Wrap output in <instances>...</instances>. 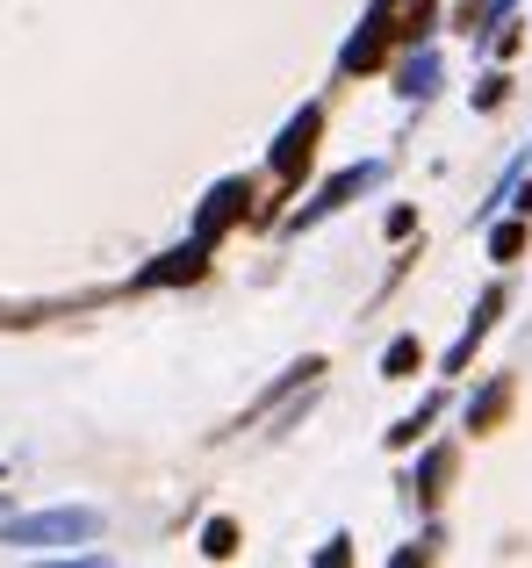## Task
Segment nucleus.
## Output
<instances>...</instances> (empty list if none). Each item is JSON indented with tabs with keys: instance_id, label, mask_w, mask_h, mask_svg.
<instances>
[{
	"instance_id": "f257e3e1",
	"label": "nucleus",
	"mask_w": 532,
	"mask_h": 568,
	"mask_svg": "<svg viewBox=\"0 0 532 568\" xmlns=\"http://www.w3.org/2000/svg\"><path fill=\"white\" fill-rule=\"evenodd\" d=\"M94 532H101L94 504H58V511H37V518H8L0 540L8 547H65V540H94Z\"/></svg>"
},
{
	"instance_id": "f03ea898",
	"label": "nucleus",
	"mask_w": 532,
	"mask_h": 568,
	"mask_svg": "<svg viewBox=\"0 0 532 568\" xmlns=\"http://www.w3.org/2000/svg\"><path fill=\"white\" fill-rule=\"evenodd\" d=\"M381 173H389V166H381V159H360V166H346V173H338V181H324V194H317V202H303V209H295V216H288V231H309V223L338 216V209H346L352 194L381 187Z\"/></svg>"
},
{
	"instance_id": "7ed1b4c3",
	"label": "nucleus",
	"mask_w": 532,
	"mask_h": 568,
	"mask_svg": "<svg viewBox=\"0 0 532 568\" xmlns=\"http://www.w3.org/2000/svg\"><path fill=\"white\" fill-rule=\"evenodd\" d=\"M245 202H253V187H245V181H216L209 202H202V216H195V237H202V245H216V237L245 216Z\"/></svg>"
},
{
	"instance_id": "20e7f679",
	"label": "nucleus",
	"mask_w": 532,
	"mask_h": 568,
	"mask_svg": "<svg viewBox=\"0 0 532 568\" xmlns=\"http://www.w3.org/2000/svg\"><path fill=\"white\" fill-rule=\"evenodd\" d=\"M317 130H324V109H303L288 130H280V144H274V173H280V181H295V173L309 166V152H317Z\"/></svg>"
},
{
	"instance_id": "39448f33",
	"label": "nucleus",
	"mask_w": 532,
	"mask_h": 568,
	"mask_svg": "<svg viewBox=\"0 0 532 568\" xmlns=\"http://www.w3.org/2000/svg\"><path fill=\"white\" fill-rule=\"evenodd\" d=\"M497 310H504V288H490V295H482V303H475V317H468V332L453 338V353H447V375H461V367L475 361V346H482V338H490Z\"/></svg>"
},
{
	"instance_id": "423d86ee",
	"label": "nucleus",
	"mask_w": 532,
	"mask_h": 568,
	"mask_svg": "<svg viewBox=\"0 0 532 568\" xmlns=\"http://www.w3.org/2000/svg\"><path fill=\"white\" fill-rule=\"evenodd\" d=\"M202 252H209L202 237H195V245H181V252H166L158 266H144V274H137V288H158V281H195L202 274Z\"/></svg>"
},
{
	"instance_id": "0eeeda50",
	"label": "nucleus",
	"mask_w": 532,
	"mask_h": 568,
	"mask_svg": "<svg viewBox=\"0 0 532 568\" xmlns=\"http://www.w3.org/2000/svg\"><path fill=\"white\" fill-rule=\"evenodd\" d=\"M447 475H453V446H432V454H424V468H418V475L403 483V489H410V504H432Z\"/></svg>"
},
{
	"instance_id": "6e6552de",
	"label": "nucleus",
	"mask_w": 532,
	"mask_h": 568,
	"mask_svg": "<svg viewBox=\"0 0 532 568\" xmlns=\"http://www.w3.org/2000/svg\"><path fill=\"white\" fill-rule=\"evenodd\" d=\"M396 87H403L410 101H424V94L439 87V51H432V43H424V51H410V65L396 72Z\"/></svg>"
},
{
	"instance_id": "1a4fd4ad",
	"label": "nucleus",
	"mask_w": 532,
	"mask_h": 568,
	"mask_svg": "<svg viewBox=\"0 0 532 568\" xmlns=\"http://www.w3.org/2000/svg\"><path fill=\"white\" fill-rule=\"evenodd\" d=\"M504 403H511V375H497L475 403H468V432H490L497 417H504Z\"/></svg>"
},
{
	"instance_id": "9d476101",
	"label": "nucleus",
	"mask_w": 532,
	"mask_h": 568,
	"mask_svg": "<svg viewBox=\"0 0 532 568\" xmlns=\"http://www.w3.org/2000/svg\"><path fill=\"white\" fill-rule=\"evenodd\" d=\"M418 367H424V346H418V338H396V346L389 353H381V375H389V382H410V375H418Z\"/></svg>"
},
{
	"instance_id": "9b49d317",
	"label": "nucleus",
	"mask_w": 532,
	"mask_h": 568,
	"mask_svg": "<svg viewBox=\"0 0 532 568\" xmlns=\"http://www.w3.org/2000/svg\"><path fill=\"white\" fill-rule=\"evenodd\" d=\"M202 555L231 561V555H238V526H231V518H209V526H202Z\"/></svg>"
},
{
	"instance_id": "f8f14e48",
	"label": "nucleus",
	"mask_w": 532,
	"mask_h": 568,
	"mask_svg": "<svg viewBox=\"0 0 532 568\" xmlns=\"http://www.w3.org/2000/svg\"><path fill=\"white\" fill-rule=\"evenodd\" d=\"M432 417H439V396H424V403H418V410H410V417H403V425H396V432H389V446H410V439H418V432H424V425H432Z\"/></svg>"
},
{
	"instance_id": "ddd939ff",
	"label": "nucleus",
	"mask_w": 532,
	"mask_h": 568,
	"mask_svg": "<svg viewBox=\"0 0 532 568\" xmlns=\"http://www.w3.org/2000/svg\"><path fill=\"white\" fill-rule=\"evenodd\" d=\"M525 252V223H497L490 231V260H519Z\"/></svg>"
},
{
	"instance_id": "4468645a",
	"label": "nucleus",
	"mask_w": 532,
	"mask_h": 568,
	"mask_svg": "<svg viewBox=\"0 0 532 568\" xmlns=\"http://www.w3.org/2000/svg\"><path fill=\"white\" fill-rule=\"evenodd\" d=\"M432 22H439V8H432V0H410V8H403V29H396V37H410V43H418Z\"/></svg>"
},
{
	"instance_id": "2eb2a0df",
	"label": "nucleus",
	"mask_w": 532,
	"mask_h": 568,
	"mask_svg": "<svg viewBox=\"0 0 532 568\" xmlns=\"http://www.w3.org/2000/svg\"><path fill=\"white\" fill-rule=\"evenodd\" d=\"M504 87H511V80H504V72H490V80H482V87H475V109H504Z\"/></svg>"
},
{
	"instance_id": "dca6fc26",
	"label": "nucleus",
	"mask_w": 532,
	"mask_h": 568,
	"mask_svg": "<svg viewBox=\"0 0 532 568\" xmlns=\"http://www.w3.org/2000/svg\"><path fill=\"white\" fill-rule=\"evenodd\" d=\"M0 511H8V497H0Z\"/></svg>"
}]
</instances>
